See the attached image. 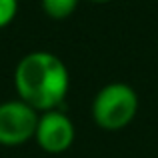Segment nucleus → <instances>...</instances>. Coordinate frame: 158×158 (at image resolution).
<instances>
[{
  "label": "nucleus",
  "instance_id": "nucleus-1",
  "mask_svg": "<svg viewBox=\"0 0 158 158\" xmlns=\"http://www.w3.org/2000/svg\"><path fill=\"white\" fill-rule=\"evenodd\" d=\"M14 90L36 112L58 110L70 90V72L56 54L48 50L28 52L14 68Z\"/></svg>",
  "mask_w": 158,
  "mask_h": 158
},
{
  "label": "nucleus",
  "instance_id": "nucleus-2",
  "mask_svg": "<svg viewBox=\"0 0 158 158\" xmlns=\"http://www.w3.org/2000/svg\"><path fill=\"white\" fill-rule=\"evenodd\" d=\"M140 98L126 82H110L102 86L92 100V118L98 128L106 132H118L136 118Z\"/></svg>",
  "mask_w": 158,
  "mask_h": 158
},
{
  "label": "nucleus",
  "instance_id": "nucleus-3",
  "mask_svg": "<svg viewBox=\"0 0 158 158\" xmlns=\"http://www.w3.org/2000/svg\"><path fill=\"white\" fill-rule=\"evenodd\" d=\"M40 112L20 98L0 102V146H22L34 140Z\"/></svg>",
  "mask_w": 158,
  "mask_h": 158
},
{
  "label": "nucleus",
  "instance_id": "nucleus-4",
  "mask_svg": "<svg viewBox=\"0 0 158 158\" xmlns=\"http://www.w3.org/2000/svg\"><path fill=\"white\" fill-rule=\"evenodd\" d=\"M74 138H76V128L68 114H64L62 110L40 112L34 140L44 152L62 154L74 144Z\"/></svg>",
  "mask_w": 158,
  "mask_h": 158
},
{
  "label": "nucleus",
  "instance_id": "nucleus-5",
  "mask_svg": "<svg viewBox=\"0 0 158 158\" xmlns=\"http://www.w3.org/2000/svg\"><path fill=\"white\" fill-rule=\"evenodd\" d=\"M42 10L48 18L52 20H66L68 16L74 14L80 0H40Z\"/></svg>",
  "mask_w": 158,
  "mask_h": 158
},
{
  "label": "nucleus",
  "instance_id": "nucleus-6",
  "mask_svg": "<svg viewBox=\"0 0 158 158\" xmlns=\"http://www.w3.org/2000/svg\"><path fill=\"white\" fill-rule=\"evenodd\" d=\"M18 14V0H0V28H6Z\"/></svg>",
  "mask_w": 158,
  "mask_h": 158
},
{
  "label": "nucleus",
  "instance_id": "nucleus-7",
  "mask_svg": "<svg viewBox=\"0 0 158 158\" xmlns=\"http://www.w3.org/2000/svg\"><path fill=\"white\" fill-rule=\"evenodd\" d=\"M88 2H94V4H106V2H112V0H88Z\"/></svg>",
  "mask_w": 158,
  "mask_h": 158
}]
</instances>
